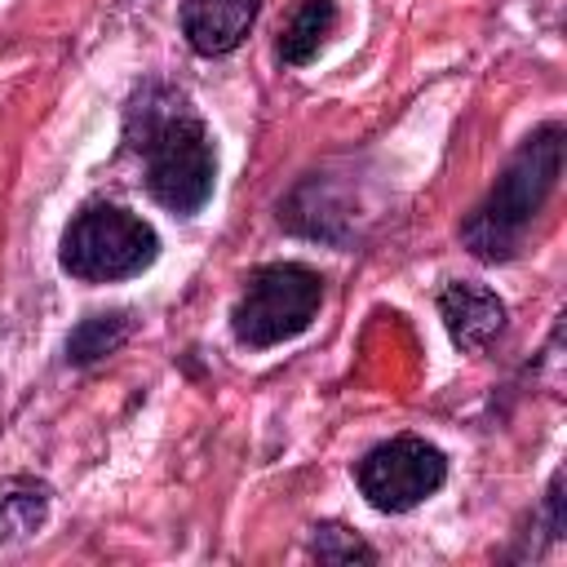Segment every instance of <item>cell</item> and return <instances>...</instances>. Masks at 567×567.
I'll return each mask as SVG.
<instances>
[{"label": "cell", "mask_w": 567, "mask_h": 567, "mask_svg": "<svg viewBox=\"0 0 567 567\" xmlns=\"http://www.w3.org/2000/svg\"><path fill=\"white\" fill-rule=\"evenodd\" d=\"M155 252H159L155 230L115 204L84 208L62 235V270L75 279H89V284L128 279V275L146 270L155 261Z\"/></svg>", "instance_id": "3"}, {"label": "cell", "mask_w": 567, "mask_h": 567, "mask_svg": "<svg viewBox=\"0 0 567 567\" xmlns=\"http://www.w3.org/2000/svg\"><path fill=\"white\" fill-rule=\"evenodd\" d=\"M323 301V279L297 261H279V266H261L239 301H235V315H230V328L244 346L252 350H266V346H279L297 332L310 328L315 310Z\"/></svg>", "instance_id": "4"}, {"label": "cell", "mask_w": 567, "mask_h": 567, "mask_svg": "<svg viewBox=\"0 0 567 567\" xmlns=\"http://www.w3.org/2000/svg\"><path fill=\"white\" fill-rule=\"evenodd\" d=\"M439 315L447 323V337L461 346V350H483L501 323H505V306L492 288L483 284H465V279H452L443 292H439Z\"/></svg>", "instance_id": "6"}, {"label": "cell", "mask_w": 567, "mask_h": 567, "mask_svg": "<svg viewBox=\"0 0 567 567\" xmlns=\"http://www.w3.org/2000/svg\"><path fill=\"white\" fill-rule=\"evenodd\" d=\"M124 337H128V315H120V310L115 315H93L66 337V359L71 363H93V359L111 354Z\"/></svg>", "instance_id": "10"}, {"label": "cell", "mask_w": 567, "mask_h": 567, "mask_svg": "<svg viewBox=\"0 0 567 567\" xmlns=\"http://www.w3.org/2000/svg\"><path fill=\"white\" fill-rule=\"evenodd\" d=\"M44 509H49V492L40 483H4L0 487V532L4 536H27L44 523Z\"/></svg>", "instance_id": "9"}, {"label": "cell", "mask_w": 567, "mask_h": 567, "mask_svg": "<svg viewBox=\"0 0 567 567\" xmlns=\"http://www.w3.org/2000/svg\"><path fill=\"white\" fill-rule=\"evenodd\" d=\"M315 554L323 558V563H372V549L354 536V532H346V527H315Z\"/></svg>", "instance_id": "11"}, {"label": "cell", "mask_w": 567, "mask_h": 567, "mask_svg": "<svg viewBox=\"0 0 567 567\" xmlns=\"http://www.w3.org/2000/svg\"><path fill=\"white\" fill-rule=\"evenodd\" d=\"M155 93L159 102H151V93L137 97L128 120V142L146 159V190L173 213H195L213 195V177H217L213 137L182 106L177 93L164 89Z\"/></svg>", "instance_id": "1"}, {"label": "cell", "mask_w": 567, "mask_h": 567, "mask_svg": "<svg viewBox=\"0 0 567 567\" xmlns=\"http://www.w3.org/2000/svg\"><path fill=\"white\" fill-rule=\"evenodd\" d=\"M558 173H563V128L558 124H545L540 133H532L523 142V151L496 177V186L487 190V199L465 217V226H461L465 248L474 257H483V261L514 257V248L523 244L532 217L549 199Z\"/></svg>", "instance_id": "2"}, {"label": "cell", "mask_w": 567, "mask_h": 567, "mask_svg": "<svg viewBox=\"0 0 567 567\" xmlns=\"http://www.w3.org/2000/svg\"><path fill=\"white\" fill-rule=\"evenodd\" d=\"M332 22H337L332 0H301V4L292 9V18H288L284 35H279V58H284L288 66H306V62L319 53V44L328 40Z\"/></svg>", "instance_id": "8"}, {"label": "cell", "mask_w": 567, "mask_h": 567, "mask_svg": "<svg viewBox=\"0 0 567 567\" xmlns=\"http://www.w3.org/2000/svg\"><path fill=\"white\" fill-rule=\"evenodd\" d=\"M443 474H447L443 452L416 434H399L359 461V487L368 505H377L381 514H403L421 505L430 492H439Z\"/></svg>", "instance_id": "5"}, {"label": "cell", "mask_w": 567, "mask_h": 567, "mask_svg": "<svg viewBox=\"0 0 567 567\" xmlns=\"http://www.w3.org/2000/svg\"><path fill=\"white\" fill-rule=\"evenodd\" d=\"M257 4L261 0H186L182 4V31H186L190 49L204 58L230 53L248 35Z\"/></svg>", "instance_id": "7"}]
</instances>
